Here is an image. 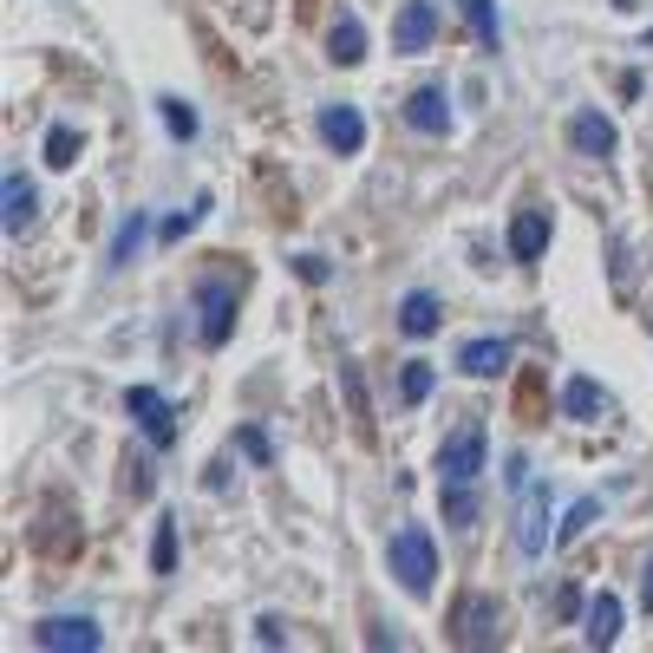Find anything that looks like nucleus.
<instances>
[{
  "label": "nucleus",
  "mask_w": 653,
  "mask_h": 653,
  "mask_svg": "<svg viewBox=\"0 0 653 653\" xmlns=\"http://www.w3.org/2000/svg\"><path fill=\"white\" fill-rule=\"evenodd\" d=\"M386 563H392V576H399V589L406 595H432V576H438V549H432V530L425 523H406L399 536H392V549H386Z\"/></svg>",
  "instance_id": "1"
},
{
  "label": "nucleus",
  "mask_w": 653,
  "mask_h": 653,
  "mask_svg": "<svg viewBox=\"0 0 653 653\" xmlns=\"http://www.w3.org/2000/svg\"><path fill=\"white\" fill-rule=\"evenodd\" d=\"M484 458H491V438L477 419H464L445 445H438V484H477L484 477Z\"/></svg>",
  "instance_id": "2"
},
{
  "label": "nucleus",
  "mask_w": 653,
  "mask_h": 653,
  "mask_svg": "<svg viewBox=\"0 0 653 653\" xmlns=\"http://www.w3.org/2000/svg\"><path fill=\"white\" fill-rule=\"evenodd\" d=\"M124 412H131L137 432L150 438V451H170V445H177V412H170V399H164L157 386H131V392H124Z\"/></svg>",
  "instance_id": "3"
},
{
  "label": "nucleus",
  "mask_w": 653,
  "mask_h": 653,
  "mask_svg": "<svg viewBox=\"0 0 653 653\" xmlns=\"http://www.w3.org/2000/svg\"><path fill=\"white\" fill-rule=\"evenodd\" d=\"M33 641H39L46 653H98L105 648V634H98L85 615H52V621L33 628Z\"/></svg>",
  "instance_id": "4"
},
{
  "label": "nucleus",
  "mask_w": 653,
  "mask_h": 653,
  "mask_svg": "<svg viewBox=\"0 0 653 653\" xmlns=\"http://www.w3.org/2000/svg\"><path fill=\"white\" fill-rule=\"evenodd\" d=\"M196 307H203V347H222L235 327V288L209 275V281H196Z\"/></svg>",
  "instance_id": "5"
},
{
  "label": "nucleus",
  "mask_w": 653,
  "mask_h": 653,
  "mask_svg": "<svg viewBox=\"0 0 653 653\" xmlns=\"http://www.w3.org/2000/svg\"><path fill=\"white\" fill-rule=\"evenodd\" d=\"M438 33V7L432 0H406L399 20H392V52H425Z\"/></svg>",
  "instance_id": "6"
},
{
  "label": "nucleus",
  "mask_w": 653,
  "mask_h": 653,
  "mask_svg": "<svg viewBox=\"0 0 653 653\" xmlns=\"http://www.w3.org/2000/svg\"><path fill=\"white\" fill-rule=\"evenodd\" d=\"M517 549H523V556H543V549H549V491H543V484H530V491H523Z\"/></svg>",
  "instance_id": "7"
},
{
  "label": "nucleus",
  "mask_w": 653,
  "mask_h": 653,
  "mask_svg": "<svg viewBox=\"0 0 653 653\" xmlns=\"http://www.w3.org/2000/svg\"><path fill=\"white\" fill-rule=\"evenodd\" d=\"M497 621H504V608H497L491 595H471V602L458 608V641H464V648H491V641H497Z\"/></svg>",
  "instance_id": "8"
},
{
  "label": "nucleus",
  "mask_w": 653,
  "mask_h": 653,
  "mask_svg": "<svg viewBox=\"0 0 653 653\" xmlns=\"http://www.w3.org/2000/svg\"><path fill=\"white\" fill-rule=\"evenodd\" d=\"M321 137H327L340 157H353V150L366 144V118H360L353 105H327V111H321Z\"/></svg>",
  "instance_id": "9"
},
{
  "label": "nucleus",
  "mask_w": 653,
  "mask_h": 653,
  "mask_svg": "<svg viewBox=\"0 0 653 653\" xmlns=\"http://www.w3.org/2000/svg\"><path fill=\"white\" fill-rule=\"evenodd\" d=\"M406 124H412V131H445V124H451V98H445L438 85H419V92L406 98Z\"/></svg>",
  "instance_id": "10"
},
{
  "label": "nucleus",
  "mask_w": 653,
  "mask_h": 653,
  "mask_svg": "<svg viewBox=\"0 0 653 653\" xmlns=\"http://www.w3.org/2000/svg\"><path fill=\"white\" fill-rule=\"evenodd\" d=\"M569 144H576L582 157H608V150H615V124H608L602 111H576V118H569Z\"/></svg>",
  "instance_id": "11"
},
{
  "label": "nucleus",
  "mask_w": 653,
  "mask_h": 653,
  "mask_svg": "<svg viewBox=\"0 0 653 653\" xmlns=\"http://www.w3.org/2000/svg\"><path fill=\"white\" fill-rule=\"evenodd\" d=\"M549 249V209H523L517 222H510V255L517 262H536Z\"/></svg>",
  "instance_id": "12"
},
{
  "label": "nucleus",
  "mask_w": 653,
  "mask_h": 653,
  "mask_svg": "<svg viewBox=\"0 0 653 653\" xmlns=\"http://www.w3.org/2000/svg\"><path fill=\"white\" fill-rule=\"evenodd\" d=\"M327 59H334V65H360V59H366V26H360V13H340V20H334Z\"/></svg>",
  "instance_id": "13"
},
{
  "label": "nucleus",
  "mask_w": 653,
  "mask_h": 653,
  "mask_svg": "<svg viewBox=\"0 0 653 653\" xmlns=\"http://www.w3.org/2000/svg\"><path fill=\"white\" fill-rule=\"evenodd\" d=\"M438 321H445V314H438V294H432V288H412V294L399 301V327H406L412 340L438 334Z\"/></svg>",
  "instance_id": "14"
},
{
  "label": "nucleus",
  "mask_w": 653,
  "mask_h": 653,
  "mask_svg": "<svg viewBox=\"0 0 653 653\" xmlns=\"http://www.w3.org/2000/svg\"><path fill=\"white\" fill-rule=\"evenodd\" d=\"M458 366H464L471 379H497V373L510 366V340H464Z\"/></svg>",
  "instance_id": "15"
},
{
  "label": "nucleus",
  "mask_w": 653,
  "mask_h": 653,
  "mask_svg": "<svg viewBox=\"0 0 653 653\" xmlns=\"http://www.w3.org/2000/svg\"><path fill=\"white\" fill-rule=\"evenodd\" d=\"M582 634H589V648H615V641H621V602H615L608 589L589 602V628H582Z\"/></svg>",
  "instance_id": "16"
},
{
  "label": "nucleus",
  "mask_w": 653,
  "mask_h": 653,
  "mask_svg": "<svg viewBox=\"0 0 653 653\" xmlns=\"http://www.w3.org/2000/svg\"><path fill=\"white\" fill-rule=\"evenodd\" d=\"M33 203H39V196H33V183H26L20 170H7V216H0V222H7V235H20V229L33 222Z\"/></svg>",
  "instance_id": "17"
},
{
  "label": "nucleus",
  "mask_w": 653,
  "mask_h": 653,
  "mask_svg": "<svg viewBox=\"0 0 653 653\" xmlns=\"http://www.w3.org/2000/svg\"><path fill=\"white\" fill-rule=\"evenodd\" d=\"M144 209H131L124 222H118V235H111V268H124V262H137V249H144Z\"/></svg>",
  "instance_id": "18"
},
{
  "label": "nucleus",
  "mask_w": 653,
  "mask_h": 653,
  "mask_svg": "<svg viewBox=\"0 0 653 653\" xmlns=\"http://www.w3.org/2000/svg\"><path fill=\"white\" fill-rule=\"evenodd\" d=\"M563 412H569V419H595V412H602V386H595L589 373H576V379L563 386Z\"/></svg>",
  "instance_id": "19"
},
{
  "label": "nucleus",
  "mask_w": 653,
  "mask_h": 653,
  "mask_svg": "<svg viewBox=\"0 0 653 653\" xmlns=\"http://www.w3.org/2000/svg\"><path fill=\"white\" fill-rule=\"evenodd\" d=\"M445 523H451V530H471V523H477V491H471V484H445Z\"/></svg>",
  "instance_id": "20"
},
{
  "label": "nucleus",
  "mask_w": 653,
  "mask_h": 653,
  "mask_svg": "<svg viewBox=\"0 0 653 653\" xmlns=\"http://www.w3.org/2000/svg\"><path fill=\"white\" fill-rule=\"evenodd\" d=\"M464 7V20H471V33L497 52V39H504V26H497V0H458Z\"/></svg>",
  "instance_id": "21"
},
{
  "label": "nucleus",
  "mask_w": 653,
  "mask_h": 653,
  "mask_svg": "<svg viewBox=\"0 0 653 653\" xmlns=\"http://www.w3.org/2000/svg\"><path fill=\"white\" fill-rule=\"evenodd\" d=\"M46 164H52V170H72V164H78V131H72V124H52V131H46Z\"/></svg>",
  "instance_id": "22"
},
{
  "label": "nucleus",
  "mask_w": 653,
  "mask_h": 653,
  "mask_svg": "<svg viewBox=\"0 0 653 653\" xmlns=\"http://www.w3.org/2000/svg\"><path fill=\"white\" fill-rule=\"evenodd\" d=\"M595 517H602V497H582V504H576V510L563 517V530H556V549H569V543H576V536H582V530H589Z\"/></svg>",
  "instance_id": "23"
},
{
  "label": "nucleus",
  "mask_w": 653,
  "mask_h": 653,
  "mask_svg": "<svg viewBox=\"0 0 653 653\" xmlns=\"http://www.w3.org/2000/svg\"><path fill=\"white\" fill-rule=\"evenodd\" d=\"M150 569L170 576L177 569V517H157V543H150Z\"/></svg>",
  "instance_id": "24"
},
{
  "label": "nucleus",
  "mask_w": 653,
  "mask_h": 653,
  "mask_svg": "<svg viewBox=\"0 0 653 653\" xmlns=\"http://www.w3.org/2000/svg\"><path fill=\"white\" fill-rule=\"evenodd\" d=\"M157 111H164V124H170V137H183V144L196 137V111H190L183 98H157Z\"/></svg>",
  "instance_id": "25"
},
{
  "label": "nucleus",
  "mask_w": 653,
  "mask_h": 653,
  "mask_svg": "<svg viewBox=\"0 0 653 653\" xmlns=\"http://www.w3.org/2000/svg\"><path fill=\"white\" fill-rule=\"evenodd\" d=\"M203 209H209V196H196L190 209H177V216H164V229H157V235H164V242H183V235H190V229L203 222Z\"/></svg>",
  "instance_id": "26"
},
{
  "label": "nucleus",
  "mask_w": 653,
  "mask_h": 653,
  "mask_svg": "<svg viewBox=\"0 0 653 653\" xmlns=\"http://www.w3.org/2000/svg\"><path fill=\"white\" fill-rule=\"evenodd\" d=\"M432 386H438V373H432L425 360H406V406H425Z\"/></svg>",
  "instance_id": "27"
},
{
  "label": "nucleus",
  "mask_w": 653,
  "mask_h": 653,
  "mask_svg": "<svg viewBox=\"0 0 653 653\" xmlns=\"http://www.w3.org/2000/svg\"><path fill=\"white\" fill-rule=\"evenodd\" d=\"M242 451H249L255 464H275V445H268V432H262V425H242Z\"/></svg>",
  "instance_id": "28"
},
{
  "label": "nucleus",
  "mask_w": 653,
  "mask_h": 653,
  "mask_svg": "<svg viewBox=\"0 0 653 653\" xmlns=\"http://www.w3.org/2000/svg\"><path fill=\"white\" fill-rule=\"evenodd\" d=\"M294 275H301L307 288H321V281H327V262H321V255H294Z\"/></svg>",
  "instance_id": "29"
},
{
  "label": "nucleus",
  "mask_w": 653,
  "mask_h": 653,
  "mask_svg": "<svg viewBox=\"0 0 653 653\" xmlns=\"http://www.w3.org/2000/svg\"><path fill=\"white\" fill-rule=\"evenodd\" d=\"M641 602H648V615H653V563H648V582H641Z\"/></svg>",
  "instance_id": "30"
},
{
  "label": "nucleus",
  "mask_w": 653,
  "mask_h": 653,
  "mask_svg": "<svg viewBox=\"0 0 653 653\" xmlns=\"http://www.w3.org/2000/svg\"><path fill=\"white\" fill-rule=\"evenodd\" d=\"M615 7H634V0H615Z\"/></svg>",
  "instance_id": "31"
},
{
  "label": "nucleus",
  "mask_w": 653,
  "mask_h": 653,
  "mask_svg": "<svg viewBox=\"0 0 653 653\" xmlns=\"http://www.w3.org/2000/svg\"><path fill=\"white\" fill-rule=\"evenodd\" d=\"M648 46H653V33H648Z\"/></svg>",
  "instance_id": "32"
}]
</instances>
